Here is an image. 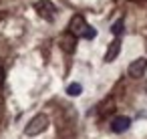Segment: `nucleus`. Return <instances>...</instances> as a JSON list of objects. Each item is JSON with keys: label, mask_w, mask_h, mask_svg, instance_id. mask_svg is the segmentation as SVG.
I'll list each match as a JSON object with an SVG mask.
<instances>
[{"label": "nucleus", "mask_w": 147, "mask_h": 139, "mask_svg": "<svg viewBox=\"0 0 147 139\" xmlns=\"http://www.w3.org/2000/svg\"><path fill=\"white\" fill-rule=\"evenodd\" d=\"M4 81H6V73H4V69L0 67V87L4 85Z\"/></svg>", "instance_id": "9b49d317"}, {"label": "nucleus", "mask_w": 147, "mask_h": 139, "mask_svg": "<svg viewBox=\"0 0 147 139\" xmlns=\"http://www.w3.org/2000/svg\"><path fill=\"white\" fill-rule=\"evenodd\" d=\"M95 36H97V30H95L93 26H89V28L85 30V34H83V38H89V40H91V38H95Z\"/></svg>", "instance_id": "9d476101"}, {"label": "nucleus", "mask_w": 147, "mask_h": 139, "mask_svg": "<svg viewBox=\"0 0 147 139\" xmlns=\"http://www.w3.org/2000/svg\"><path fill=\"white\" fill-rule=\"evenodd\" d=\"M129 125H131V119L121 115V117H115V119L111 121V131H115V133H123V131L129 129Z\"/></svg>", "instance_id": "423d86ee"}, {"label": "nucleus", "mask_w": 147, "mask_h": 139, "mask_svg": "<svg viewBox=\"0 0 147 139\" xmlns=\"http://www.w3.org/2000/svg\"><path fill=\"white\" fill-rule=\"evenodd\" d=\"M47 127H49V117L40 113V115H34V117L26 123L24 133H26L28 137H36V135L45 133V131H47Z\"/></svg>", "instance_id": "f257e3e1"}, {"label": "nucleus", "mask_w": 147, "mask_h": 139, "mask_svg": "<svg viewBox=\"0 0 147 139\" xmlns=\"http://www.w3.org/2000/svg\"><path fill=\"white\" fill-rule=\"evenodd\" d=\"M123 28H125V24H123V20L119 18V20H117V22L111 26V32H113L115 36H121V34H123Z\"/></svg>", "instance_id": "1a4fd4ad"}, {"label": "nucleus", "mask_w": 147, "mask_h": 139, "mask_svg": "<svg viewBox=\"0 0 147 139\" xmlns=\"http://www.w3.org/2000/svg\"><path fill=\"white\" fill-rule=\"evenodd\" d=\"M34 10L38 12L40 18H45L47 22H53L55 20V14H57V8L55 4L51 2V0H38V2L34 4Z\"/></svg>", "instance_id": "f03ea898"}, {"label": "nucleus", "mask_w": 147, "mask_h": 139, "mask_svg": "<svg viewBox=\"0 0 147 139\" xmlns=\"http://www.w3.org/2000/svg\"><path fill=\"white\" fill-rule=\"evenodd\" d=\"M119 51H121V40H119V38H115V40L109 45L107 53H105V63H113V61L119 57Z\"/></svg>", "instance_id": "0eeeda50"}, {"label": "nucleus", "mask_w": 147, "mask_h": 139, "mask_svg": "<svg viewBox=\"0 0 147 139\" xmlns=\"http://www.w3.org/2000/svg\"><path fill=\"white\" fill-rule=\"evenodd\" d=\"M87 28H89V24L85 22V18H83L81 14H75V16L71 18V22H69V32H71V34H75L77 38H79V36H83Z\"/></svg>", "instance_id": "7ed1b4c3"}, {"label": "nucleus", "mask_w": 147, "mask_h": 139, "mask_svg": "<svg viewBox=\"0 0 147 139\" xmlns=\"http://www.w3.org/2000/svg\"><path fill=\"white\" fill-rule=\"evenodd\" d=\"M61 49H63L65 53L73 55V53H75V49H77V36H75V34H71V32H65V34L61 36Z\"/></svg>", "instance_id": "39448f33"}, {"label": "nucleus", "mask_w": 147, "mask_h": 139, "mask_svg": "<svg viewBox=\"0 0 147 139\" xmlns=\"http://www.w3.org/2000/svg\"><path fill=\"white\" fill-rule=\"evenodd\" d=\"M67 93H69L71 97H79V95L83 93V87H81V83H71V85L67 87Z\"/></svg>", "instance_id": "6e6552de"}, {"label": "nucleus", "mask_w": 147, "mask_h": 139, "mask_svg": "<svg viewBox=\"0 0 147 139\" xmlns=\"http://www.w3.org/2000/svg\"><path fill=\"white\" fill-rule=\"evenodd\" d=\"M129 75L133 77V79H139V77H143V73L147 71V59L145 57H141V59H135L131 65H129Z\"/></svg>", "instance_id": "20e7f679"}]
</instances>
